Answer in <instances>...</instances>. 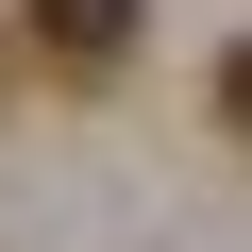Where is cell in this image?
I'll list each match as a JSON object with an SVG mask.
<instances>
[{
	"label": "cell",
	"instance_id": "1",
	"mask_svg": "<svg viewBox=\"0 0 252 252\" xmlns=\"http://www.w3.org/2000/svg\"><path fill=\"white\" fill-rule=\"evenodd\" d=\"M135 34H152V0H17V67H51V84H118Z\"/></svg>",
	"mask_w": 252,
	"mask_h": 252
}]
</instances>
